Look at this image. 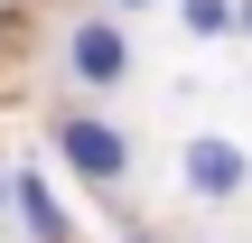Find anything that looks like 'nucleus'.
I'll list each match as a JSON object with an SVG mask.
<instances>
[{
    "mask_svg": "<svg viewBox=\"0 0 252 243\" xmlns=\"http://www.w3.org/2000/svg\"><path fill=\"white\" fill-rule=\"evenodd\" d=\"M0 206H9V178H0Z\"/></svg>",
    "mask_w": 252,
    "mask_h": 243,
    "instance_id": "obj_8",
    "label": "nucleus"
},
{
    "mask_svg": "<svg viewBox=\"0 0 252 243\" xmlns=\"http://www.w3.org/2000/svg\"><path fill=\"white\" fill-rule=\"evenodd\" d=\"M234 28H243V37H252V0H243V9H234Z\"/></svg>",
    "mask_w": 252,
    "mask_h": 243,
    "instance_id": "obj_6",
    "label": "nucleus"
},
{
    "mask_svg": "<svg viewBox=\"0 0 252 243\" xmlns=\"http://www.w3.org/2000/svg\"><path fill=\"white\" fill-rule=\"evenodd\" d=\"M178 169H187V187H196V197H234V187L252 178V159L234 150V140H187V159H178Z\"/></svg>",
    "mask_w": 252,
    "mask_h": 243,
    "instance_id": "obj_3",
    "label": "nucleus"
},
{
    "mask_svg": "<svg viewBox=\"0 0 252 243\" xmlns=\"http://www.w3.org/2000/svg\"><path fill=\"white\" fill-rule=\"evenodd\" d=\"M234 9L243 0H187L178 19H187V37H234Z\"/></svg>",
    "mask_w": 252,
    "mask_h": 243,
    "instance_id": "obj_5",
    "label": "nucleus"
},
{
    "mask_svg": "<svg viewBox=\"0 0 252 243\" xmlns=\"http://www.w3.org/2000/svg\"><path fill=\"white\" fill-rule=\"evenodd\" d=\"M9 206H19L28 243H65V215H56V187H47L37 169H9Z\"/></svg>",
    "mask_w": 252,
    "mask_h": 243,
    "instance_id": "obj_4",
    "label": "nucleus"
},
{
    "mask_svg": "<svg viewBox=\"0 0 252 243\" xmlns=\"http://www.w3.org/2000/svg\"><path fill=\"white\" fill-rule=\"evenodd\" d=\"M131 243H150V234H131Z\"/></svg>",
    "mask_w": 252,
    "mask_h": 243,
    "instance_id": "obj_9",
    "label": "nucleus"
},
{
    "mask_svg": "<svg viewBox=\"0 0 252 243\" xmlns=\"http://www.w3.org/2000/svg\"><path fill=\"white\" fill-rule=\"evenodd\" d=\"M56 159H65L84 187H103V197L131 178V140H122L103 112H56Z\"/></svg>",
    "mask_w": 252,
    "mask_h": 243,
    "instance_id": "obj_1",
    "label": "nucleus"
},
{
    "mask_svg": "<svg viewBox=\"0 0 252 243\" xmlns=\"http://www.w3.org/2000/svg\"><path fill=\"white\" fill-rule=\"evenodd\" d=\"M112 9H150V0H112Z\"/></svg>",
    "mask_w": 252,
    "mask_h": 243,
    "instance_id": "obj_7",
    "label": "nucleus"
},
{
    "mask_svg": "<svg viewBox=\"0 0 252 243\" xmlns=\"http://www.w3.org/2000/svg\"><path fill=\"white\" fill-rule=\"evenodd\" d=\"M65 66H75V84L103 94V84L131 75V37H122L112 19H75V28H65Z\"/></svg>",
    "mask_w": 252,
    "mask_h": 243,
    "instance_id": "obj_2",
    "label": "nucleus"
}]
</instances>
